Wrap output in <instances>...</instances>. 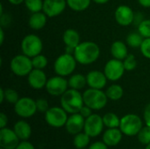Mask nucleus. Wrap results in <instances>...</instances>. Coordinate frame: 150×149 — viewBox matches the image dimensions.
<instances>
[{"mask_svg": "<svg viewBox=\"0 0 150 149\" xmlns=\"http://www.w3.org/2000/svg\"><path fill=\"white\" fill-rule=\"evenodd\" d=\"M110 0H92V2H94L95 4H105L106 3H108Z\"/></svg>", "mask_w": 150, "mask_h": 149, "instance_id": "obj_47", "label": "nucleus"}, {"mask_svg": "<svg viewBox=\"0 0 150 149\" xmlns=\"http://www.w3.org/2000/svg\"><path fill=\"white\" fill-rule=\"evenodd\" d=\"M140 49H141V53L142 54V55L145 58L150 60V38H147L143 40L140 47Z\"/></svg>", "mask_w": 150, "mask_h": 149, "instance_id": "obj_36", "label": "nucleus"}, {"mask_svg": "<svg viewBox=\"0 0 150 149\" xmlns=\"http://www.w3.org/2000/svg\"><path fill=\"white\" fill-rule=\"evenodd\" d=\"M47 77L43 69L33 68L27 76V82L31 88L34 90H41L46 87Z\"/></svg>", "mask_w": 150, "mask_h": 149, "instance_id": "obj_17", "label": "nucleus"}, {"mask_svg": "<svg viewBox=\"0 0 150 149\" xmlns=\"http://www.w3.org/2000/svg\"><path fill=\"white\" fill-rule=\"evenodd\" d=\"M36 106H37V111L42 113H46L47 111L50 108L48 102L46 98H38L36 100Z\"/></svg>", "mask_w": 150, "mask_h": 149, "instance_id": "obj_37", "label": "nucleus"}, {"mask_svg": "<svg viewBox=\"0 0 150 149\" xmlns=\"http://www.w3.org/2000/svg\"><path fill=\"white\" fill-rule=\"evenodd\" d=\"M105 94L109 100L118 101L122 98L124 95V90L120 84H112L106 89Z\"/></svg>", "mask_w": 150, "mask_h": 149, "instance_id": "obj_25", "label": "nucleus"}, {"mask_svg": "<svg viewBox=\"0 0 150 149\" xmlns=\"http://www.w3.org/2000/svg\"><path fill=\"white\" fill-rule=\"evenodd\" d=\"M145 149H150V143L149 144H148V145H146V148Z\"/></svg>", "mask_w": 150, "mask_h": 149, "instance_id": "obj_48", "label": "nucleus"}, {"mask_svg": "<svg viewBox=\"0 0 150 149\" xmlns=\"http://www.w3.org/2000/svg\"><path fill=\"white\" fill-rule=\"evenodd\" d=\"M86 80L89 88L98 89V90H103L105 87L108 81L104 71L102 72L99 70L90 71L86 75Z\"/></svg>", "mask_w": 150, "mask_h": 149, "instance_id": "obj_18", "label": "nucleus"}, {"mask_svg": "<svg viewBox=\"0 0 150 149\" xmlns=\"http://www.w3.org/2000/svg\"><path fill=\"white\" fill-rule=\"evenodd\" d=\"M123 64L125 67L126 71H132L137 67V61L135 59V56L132 54H129L124 60Z\"/></svg>", "mask_w": 150, "mask_h": 149, "instance_id": "obj_34", "label": "nucleus"}, {"mask_svg": "<svg viewBox=\"0 0 150 149\" xmlns=\"http://www.w3.org/2000/svg\"><path fill=\"white\" fill-rule=\"evenodd\" d=\"M144 38L141 35V33L139 32H130L126 39V42L127 45L133 47V48H137L140 47L142 41H143Z\"/></svg>", "mask_w": 150, "mask_h": 149, "instance_id": "obj_29", "label": "nucleus"}, {"mask_svg": "<svg viewBox=\"0 0 150 149\" xmlns=\"http://www.w3.org/2000/svg\"><path fill=\"white\" fill-rule=\"evenodd\" d=\"M104 126L105 124L103 118L97 113H92L90 117L85 119L83 132L86 133L91 138H95L102 133Z\"/></svg>", "mask_w": 150, "mask_h": 149, "instance_id": "obj_12", "label": "nucleus"}, {"mask_svg": "<svg viewBox=\"0 0 150 149\" xmlns=\"http://www.w3.org/2000/svg\"><path fill=\"white\" fill-rule=\"evenodd\" d=\"M77 63L74 54L64 53L59 55L54 61V70L58 76L63 77L69 76L74 73Z\"/></svg>", "mask_w": 150, "mask_h": 149, "instance_id": "obj_4", "label": "nucleus"}, {"mask_svg": "<svg viewBox=\"0 0 150 149\" xmlns=\"http://www.w3.org/2000/svg\"><path fill=\"white\" fill-rule=\"evenodd\" d=\"M4 28H0V44L2 45L4 43Z\"/></svg>", "mask_w": 150, "mask_h": 149, "instance_id": "obj_46", "label": "nucleus"}, {"mask_svg": "<svg viewBox=\"0 0 150 149\" xmlns=\"http://www.w3.org/2000/svg\"><path fill=\"white\" fill-rule=\"evenodd\" d=\"M138 3L145 8H150V0H138Z\"/></svg>", "mask_w": 150, "mask_h": 149, "instance_id": "obj_43", "label": "nucleus"}, {"mask_svg": "<svg viewBox=\"0 0 150 149\" xmlns=\"http://www.w3.org/2000/svg\"><path fill=\"white\" fill-rule=\"evenodd\" d=\"M108 146L105 145L104 143V141H96L94 143H92L91 145H90V147L88 148L84 149H108Z\"/></svg>", "mask_w": 150, "mask_h": 149, "instance_id": "obj_39", "label": "nucleus"}, {"mask_svg": "<svg viewBox=\"0 0 150 149\" xmlns=\"http://www.w3.org/2000/svg\"><path fill=\"white\" fill-rule=\"evenodd\" d=\"M60 104L68 113H78L84 105L83 94L77 90L69 88L61 96Z\"/></svg>", "mask_w": 150, "mask_h": 149, "instance_id": "obj_2", "label": "nucleus"}, {"mask_svg": "<svg viewBox=\"0 0 150 149\" xmlns=\"http://www.w3.org/2000/svg\"><path fill=\"white\" fill-rule=\"evenodd\" d=\"M47 18L48 17L43 11L32 13L28 20V25L33 30H40L46 25Z\"/></svg>", "mask_w": 150, "mask_h": 149, "instance_id": "obj_21", "label": "nucleus"}, {"mask_svg": "<svg viewBox=\"0 0 150 149\" xmlns=\"http://www.w3.org/2000/svg\"><path fill=\"white\" fill-rule=\"evenodd\" d=\"M126 69L123 64V61L112 58L109 60L104 68V73L107 79L112 82L119 81L125 73Z\"/></svg>", "mask_w": 150, "mask_h": 149, "instance_id": "obj_10", "label": "nucleus"}, {"mask_svg": "<svg viewBox=\"0 0 150 149\" xmlns=\"http://www.w3.org/2000/svg\"><path fill=\"white\" fill-rule=\"evenodd\" d=\"M137 139L140 143L142 145H148L150 143V126H143L142 130L137 134Z\"/></svg>", "mask_w": 150, "mask_h": 149, "instance_id": "obj_32", "label": "nucleus"}, {"mask_svg": "<svg viewBox=\"0 0 150 149\" xmlns=\"http://www.w3.org/2000/svg\"><path fill=\"white\" fill-rule=\"evenodd\" d=\"M84 123H85V119L79 112L70 114L65 125L66 131L68 132V133L71 135H76L83 131Z\"/></svg>", "mask_w": 150, "mask_h": 149, "instance_id": "obj_16", "label": "nucleus"}, {"mask_svg": "<svg viewBox=\"0 0 150 149\" xmlns=\"http://www.w3.org/2000/svg\"><path fill=\"white\" fill-rule=\"evenodd\" d=\"M44 0H25V5L32 13L42 11Z\"/></svg>", "mask_w": 150, "mask_h": 149, "instance_id": "obj_30", "label": "nucleus"}, {"mask_svg": "<svg viewBox=\"0 0 150 149\" xmlns=\"http://www.w3.org/2000/svg\"><path fill=\"white\" fill-rule=\"evenodd\" d=\"M92 0H67L68 6L74 11H83L89 8Z\"/></svg>", "mask_w": 150, "mask_h": 149, "instance_id": "obj_28", "label": "nucleus"}, {"mask_svg": "<svg viewBox=\"0 0 150 149\" xmlns=\"http://www.w3.org/2000/svg\"><path fill=\"white\" fill-rule=\"evenodd\" d=\"M5 100V95H4V89H0V103L2 104Z\"/></svg>", "mask_w": 150, "mask_h": 149, "instance_id": "obj_44", "label": "nucleus"}, {"mask_svg": "<svg viewBox=\"0 0 150 149\" xmlns=\"http://www.w3.org/2000/svg\"><path fill=\"white\" fill-rule=\"evenodd\" d=\"M111 54L113 58L123 61L129 54L127 46L125 42L121 40H116L114 41L111 46Z\"/></svg>", "mask_w": 150, "mask_h": 149, "instance_id": "obj_22", "label": "nucleus"}, {"mask_svg": "<svg viewBox=\"0 0 150 149\" xmlns=\"http://www.w3.org/2000/svg\"><path fill=\"white\" fill-rule=\"evenodd\" d=\"M62 40L66 47H69L72 48H76L81 42L78 32L73 28H69L64 31L62 34Z\"/></svg>", "mask_w": 150, "mask_h": 149, "instance_id": "obj_23", "label": "nucleus"}, {"mask_svg": "<svg viewBox=\"0 0 150 149\" xmlns=\"http://www.w3.org/2000/svg\"><path fill=\"white\" fill-rule=\"evenodd\" d=\"M91 142V137L84 132H81L74 135L73 145L76 149L86 148Z\"/></svg>", "mask_w": 150, "mask_h": 149, "instance_id": "obj_26", "label": "nucleus"}, {"mask_svg": "<svg viewBox=\"0 0 150 149\" xmlns=\"http://www.w3.org/2000/svg\"><path fill=\"white\" fill-rule=\"evenodd\" d=\"M92 109L91 108H90L89 106H87V105H83V107H82V109L80 110V112H79V113L84 118V119H87L88 117H90L91 114H92Z\"/></svg>", "mask_w": 150, "mask_h": 149, "instance_id": "obj_38", "label": "nucleus"}, {"mask_svg": "<svg viewBox=\"0 0 150 149\" xmlns=\"http://www.w3.org/2000/svg\"><path fill=\"white\" fill-rule=\"evenodd\" d=\"M123 133L120 128H108L103 134L102 141L108 147H116L122 140Z\"/></svg>", "mask_w": 150, "mask_h": 149, "instance_id": "obj_19", "label": "nucleus"}, {"mask_svg": "<svg viewBox=\"0 0 150 149\" xmlns=\"http://www.w3.org/2000/svg\"><path fill=\"white\" fill-rule=\"evenodd\" d=\"M69 87L74 90H80L87 85L86 76L82 74H72L68 79Z\"/></svg>", "mask_w": 150, "mask_h": 149, "instance_id": "obj_24", "label": "nucleus"}, {"mask_svg": "<svg viewBox=\"0 0 150 149\" xmlns=\"http://www.w3.org/2000/svg\"><path fill=\"white\" fill-rule=\"evenodd\" d=\"M138 32L144 38H150V19H143L138 25Z\"/></svg>", "mask_w": 150, "mask_h": 149, "instance_id": "obj_33", "label": "nucleus"}, {"mask_svg": "<svg viewBox=\"0 0 150 149\" xmlns=\"http://www.w3.org/2000/svg\"><path fill=\"white\" fill-rule=\"evenodd\" d=\"M10 68L18 76H27L33 69L32 58L24 54H17L11 60Z\"/></svg>", "mask_w": 150, "mask_h": 149, "instance_id": "obj_6", "label": "nucleus"}, {"mask_svg": "<svg viewBox=\"0 0 150 149\" xmlns=\"http://www.w3.org/2000/svg\"><path fill=\"white\" fill-rule=\"evenodd\" d=\"M84 105L91 108L93 111H99L107 105L108 97L105 91L98 89L89 88L83 93Z\"/></svg>", "mask_w": 150, "mask_h": 149, "instance_id": "obj_3", "label": "nucleus"}, {"mask_svg": "<svg viewBox=\"0 0 150 149\" xmlns=\"http://www.w3.org/2000/svg\"><path fill=\"white\" fill-rule=\"evenodd\" d=\"M10 4H13V5H18V4H21L22 3L25 2V0H8Z\"/></svg>", "mask_w": 150, "mask_h": 149, "instance_id": "obj_45", "label": "nucleus"}, {"mask_svg": "<svg viewBox=\"0 0 150 149\" xmlns=\"http://www.w3.org/2000/svg\"><path fill=\"white\" fill-rule=\"evenodd\" d=\"M32 62H33V68L44 69L47 66L48 61H47V58L45 55L40 54H38V55L32 58Z\"/></svg>", "mask_w": 150, "mask_h": 149, "instance_id": "obj_31", "label": "nucleus"}, {"mask_svg": "<svg viewBox=\"0 0 150 149\" xmlns=\"http://www.w3.org/2000/svg\"><path fill=\"white\" fill-rule=\"evenodd\" d=\"M67 5V0H44L42 11L48 18H54L61 15Z\"/></svg>", "mask_w": 150, "mask_h": 149, "instance_id": "obj_14", "label": "nucleus"}, {"mask_svg": "<svg viewBox=\"0 0 150 149\" xmlns=\"http://www.w3.org/2000/svg\"><path fill=\"white\" fill-rule=\"evenodd\" d=\"M8 123V118L7 115L4 112L0 114V128H4L6 127Z\"/></svg>", "mask_w": 150, "mask_h": 149, "instance_id": "obj_42", "label": "nucleus"}, {"mask_svg": "<svg viewBox=\"0 0 150 149\" xmlns=\"http://www.w3.org/2000/svg\"><path fill=\"white\" fill-rule=\"evenodd\" d=\"M105 126L107 128H119L120 124V119L113 112H107L103 117Z\"/></svg>", "mask_w": 150, "mask_h": 149, "instance_id": "obj_27", "label": "nucleus"}, {"mask_svg": "<svg viewBox=\"0 0 150 149\" xmlns=\"http://www.w3.org/2000/svg\"><path fill=\"white\" fill-rule=\"evenodd\" d=\"M13 130L21 141H28L32 134V127L25 120H18L14 125Z\"/></svg>", "mask_w": 150, "mask_h": 149, "instance_id": "obj_20", "label": "nucleus"}, {"mask_svg": "<svg viewBox=\"0 0 150 149\" xmlns=\"http://www.w3.org/2000/svg\"><path fill=\"white\" fill-rule=\"evenodd\" d=\"M4 95H5V101L12 105H15L19 99L18 93L15 90L11 88L4 89Z\"/></svg>", "mask_w": 150, "mask_h": 149, "instance_id": "obj_35", "label": "nucleus"}, {"mask_svg": "<svg viewBox=\"0 0 150 149\" xmlns=\"http://www.w3.org/2000/svg\"><path fill=\"white\" fill-rule=\"evenodd\" d=\"M0 149H4V148H0Z\"/></svg>", "mask_w": 150, "mask_h": 149, "instance_id": "obj_49", "label": "nucleus"}, {"mask_svg": "<svg viewBox=\"0 0 150 149\" xmlns=\"http://www.w3.org/2000/svg\"><path fill=\"white\" fill-rule=\"evenodd\" d=\"M19 138L17 136L13 129L7 127L0 130V147L4 149H15L20 143Z\"/></svg>", "mask_w": 150, "mask_h": 149, "instance_id": "obj_15", "label": "nucleus"}, {"mask_svg": "<svg viewBox=\"0 0 150 149\" xmlns=\"http://www.w3.org/2000/svg\"><path fill=\"white\" fill-rule=\"evenodd\" d=\"M15 149H35V148L28 141H20V143Z\"/></svg>", "mask_w": 150, "mask_h": 149, "instance_id": "obj_41", "label": "nucleus"}, {"mask_svg": "<svg viewBox=\"0 0 150 149\" xmlns=\"http://www.w3.org/2000/svg\"><path fill=\"white\" fill-rule=\"evenodd\" d=\"M100 55V47L93 41H83L75 48L74 56L82 65H90L95 62Z\"/></svg>", "mask_w": 150, "mask_h": 149, "instance_id": "obj_1", "label": "nucleus"}, {"mask_svg": "<svg viewBox=\"0 0 150 149\" xmlns=\"http://www.w3.org/2000/svg\"><path fill=\"white\" fill-rule=\"evenodd\" d=\"M143 127V122L140 116L134 113L124 115L120 119V129L123 134L127 136H137L139 132Z\"/></svg>", "mask_w": 150, "mask_h": 149, "instance_id": "obj_5", "label": "nucleus"}, {"mask_svg": "<svg viewBox=\"0 0 150 149\" xmlns=\"http://www.w3.org/2000/svg\"><path fill=\"white\" fill-rule=\"evenodd\" d=\"M143 119L145 121V124L150 126V103L146 105L144 112H143Z\"/></svg>", "mask_w": 150, "mask_h": 149, "instance_id": "obj_40", "label": "nucleus"}, {"mask_svg": "<svg viewBox=\"0 0 150 149\" xmlns=\"http://www.w3.org/2000/svg\"><path fill=\"white\" fill-rule=\"evenodd\" d=\"M135 13L131 7L126 4L119 5L114 12L116 22L121 26H128L134 22Z\"/></svg>", "mask_w": 150, "mask_h": 149, "instance_id": "obj_13", "label": "nucleus"}, {"mask_svg": "<svg viewBox=\"0 0 150 149\" xmlns=\"http://www.w3.org/2000/svg\"><path fill=\"white\" fill-rule=\"evenodd\" d=\"M14 111L18 117L23 119H29L33 117L36 112H38L36 101L28 97H21L14 105Z\"/></svg>", "mask_w": 150, "mask_h": 149, "instance_id": "obj_9", "label": "nucleus"}, {"mask_svg": "<svg viewBox=\"0 0 150 149\" xmlns=\"http://www.w3.org/2000/svg\"><path fill=\"white\" fill-rule=\"evenodd\" d=\"M68 118V112L62 106L50 107L45 113V120L47 124L54 128L65 126Z\"/></svg>", "mask_w": 150, "mask_h": 149, "instance_id": "obj_8", "label": "nucleus"}, {"mask_svg": "<svg viewBox=\"0 0 150 149\" xmlns=\"http://www.w3.org/2000/svg\"><path fill=\"white\" fill-rule=\"evenodd\" d=\"M69 88V87L68 80L65 77L58 75L50 77L47 80L45 87L47 92L53 97L62 96Z\"/></svg>", "mask_w": 150, "mask_h": 149, "instance_id": "obj_11", "label": "nucleus"}, {"mask_svg": "<svg viewBox=\"0 0 150 149\" xmlns=\"http://www.w3.org/2000/svg\"><path fill=\"white\" fill-rule=\"evenodd\" d=\"M43 49L42 40L36 34L31 33L25 35L21 41L22 53L31 58L41 54Z\"/></svg>", "mask_w": 150, "mask_h": 149, "instance_id": "obj_7", "label": "nucleus"}]
</instances>
